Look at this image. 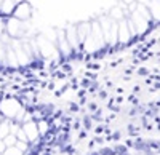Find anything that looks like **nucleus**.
<instances>
[{
  "instance_id": "nucleus-5",
  "label": "nucleus",
  "mask_w": 160,
  "mask_h": 155,
  "mask_svg": "<svg viewBox=\"0 0 160 155\" xmlns=\"http://www.w3.org/2000/svg\"><path fill=\"white\" fill-rule=\"evenodd\" d=\"M68 42L71 43V46H77V32L75 31L69 29V32H68Z\"/></svg>"
},
{
  "instance_id": "nucleus-2",
  "label": "nucleus",
  "mask_w": 160,
  "mask_h": 155,
  "mask_svg": "<svg viewBox=\"0 0 160 155\" xmlns=\"http://www.w3.org/2000/svg\"><path fill=\"white\" fill-rule=\"evenodd\" d=\"M24 131H26V134H28V138H29V141H35L37 138H38V125H35V122H26L24 123Z\"/></svg>"
},
{
  "instance_id": "nucleus-6",
  "label": "nucleus",
  "mask_w": 160,
  "mask_h": 155,
  "mask_svg": "<svg viewBox=\"0 0 160 155\" xmlns=\"http://www.w3.org/2000/svg\"><path fill=\"white\" fill-rule=\"evenodd\" d=\"M5 144L8 146V147H11V146H16V143H18V136H15V134H13V133H10L5 139Z\"/></svg>"
},
{
  "instance_id": "nucleus-9",
  "label": "nucleus",
  "mask_w": 160,
  "mask_h": 155,
  "mask_svg": "<svg viewBox=\"0 0 160 155\" xmlns=\"http://www.w3.org/2000/svg\"><path fill=\"white\" fill-rule=\"evenodd\" d=\"M38 131H40V133H45V131H47V123H45V122H40V123H38Z\"/></svg>"
},
{
  "instance_id": "nucleus-4",
  "label": "nucleus",
  "mask_w": 160,
  "mask_h": 155,
  "mask_svg": "<svg viewBox=\"0 0 160 155\" xmlns=\"http://www.w3.org/2000/svg\"><path fill=\"white\" fill-rule=\"evenodd\" d=\"M11 131V126L8 122H3V123H0V139H5Z\"/></svg>"
},
{
  "instance_id": "nucleus-7",
  "label": "nucleus",
  "mask_w": 160,
  "mask_h": 155,
  "mask_svg": "<svg viewBox=\"0 0 160 155\" xmlns=\"http://www.w3.org/2000/svg\"><path fill=\"white\" fill-rule=\"evenodd\" d=\"M2 155H22V150H21V149H18L16 146H11V147H8Z\"/></svg>"
},
{
  "instance_id": "nucleus-3",
  "label": "nucleus",
  "mask_w": 160,
  "mask_h": 155,
  "mask_svg": "<svg viewBox=\"0 0 160 155\" xmlns=\"http://www.w3.org/2000/svg\"><path fill=\"white\" fill-rule=\"evenodd\" d=\"M16 16L21 18V19H28L31 16V8L28 3H21L18 8H16Z\"/></svg>"
},
{
  "instance_id": "nucleus-10",
  "label": "nucleus",
  "mask_w": 160,
  "mask_h": 155,
  "mask_svg": "<svg viewBox=\"0 0 160 155\" xmlns=\"http://www.w3.org/2000/svg\"><path fill=\"white\" fill-rule=\"evenodd\" d=\"M7 149H8V146L5 144V141H3V139H0V153H3Z\"/></svg>"
},
{
  "instance_id": "nucleus-8",
  "label": "nucleus",
  "mask_w": 160,
  "mask_h": 155,
  "mask_svg": "<svg viewBox=\"0 0 160 155\" xmlns=\"http://www.w3.org/2000/svg\"><path fill=\"white\" fill-rule=\"evenodd\" d=\"M15 3H16V0H5L2 10H3L5 13H10V11L13 10V7H15Z\"/></svg>"
},
{
  "instance_id": "nucleus-11",
  "label": "nucleus",
  "mask_w": 160,
  "mask_h": 155,
  "mask_svg": "<svg viewBox=\"0 0 160 155\" xmlns=\"http://www.w3.org/2000/svg\"><path fill=\"white\" fill-rule=\"evenodd\" d=\"M136 155H146V153H136Z\"/></svg>"
},
{
  "instance_id": "nucleus-12",
  "label": "nucleus",
  "mask_w": 160,
  "mask_h": 155,
  "mask_svg": "<svg viewBox=\"0 0 160 155\" xmlns=\"http://www.w3.org/2000/svg\"><path fill=\"white\" fill-rule=\"evenodd\" d=\"M158 155H160V153H158Z\"/></svg>"
},
{
  "instance_id": "nucleus-1",
  "label": "nucleus",
  "mask_w": 160,
  "mask_h": 155,
  "mask_svg": "<svg viewBox=\"0 0 160 155\" xmlns=\"http://www.w3.org/2000/svg\"><path fill=\"white\" fill-rule=\"evenodd\" d=\"M0 110H2V114L5 117L13 119V117H18V114L22 109H21V104L16 99H5L2 104H0Z\"/></svg>"
}]
</instances>
